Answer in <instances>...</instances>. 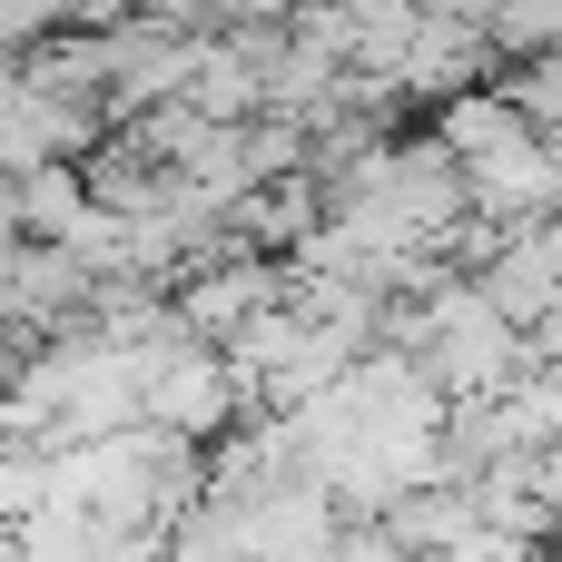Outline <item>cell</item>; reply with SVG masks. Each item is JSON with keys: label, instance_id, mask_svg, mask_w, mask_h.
Returning a JSON list of instances; mask_svg holds the SVG:
<instances>
[{"label": "cell", "instance_id": "obj_1", "mask_svg": "<svg viewBox=\"0 0 562 562\" xmlns=\"http://www.w3.org/2000/svg\"><path fill=\"white\" fill-rule=\"evenodd\" d=\"M385 533L405 543V553H464L474 533H484V504H474V484H405L395 504H385Z\"/></svg>", "mask_w": 562, "mask_h": 562}]
</instances>
